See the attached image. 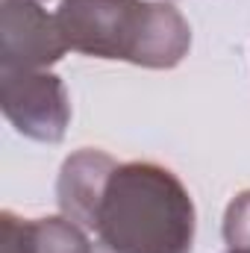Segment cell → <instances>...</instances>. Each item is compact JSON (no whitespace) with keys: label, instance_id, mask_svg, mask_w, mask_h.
I'll return each mask as SVG.
<instances>
[{"label":"cell","instance_id":"obj_3","mask_svg":"<svg viewBox=\"0 0 250 253\" xmlns=\"http://www.w3.org/2000/svg\"><path fill=\"white\" fill-rule=\"evenodd\" d=\"M0 106L6 121L33 141L56 144L71 124L68 88L50 71L0 68Z\"/></svg>","mask_w":250,"mask_h":253},{"label":"cell","instance_id":"obj_7","mask_svg":"<svg viewBox=\"0 0 250 253\" xmlns=\"http://www.w3.org/2000/svg\"><path fill=\"white\" fill-rule=\"evenodd\" d=\"M224 242L230 251L250 253V189L239 191L224 212Z\"/></svg>","mask_w":250,"mask_h":253},{"label":"cell","instance_id":"obj_1","mask_svg":"<svg viewBox=\"0 0 250 253\" xmlns=\"http://www.w3.org/2000/svg\"><path fill=\"white\" fill-rule=\"evenodd\" d=\"M194 230V200L171 168L118 162L91 233L109 253H191Z\"/></svg>","mask_w":250,"mask_h":253},{"label":"cell","instance_id":"obj_5","mask_svg":"<svg viewBox=\"0 0 250 253\" xmlns=\"http://www.w3.org/2000/svg\"><path fill=\"white\" fill-rule=\"evenodd\" d=\"M118 162L94 147H83L71 153L62 162L59 180H56V200L65 218L80 224L83 230H94V215L100 206V197Z\"/></svg>","mask_w":250,"mask_h":253},{"label":"cell","instance_id":"obj_2","mask_svg":"<svg viewBox=\"0 0 250 253\" xmlns=\"http://www.w3.org/2000/svg\"><path fill=\"white\" fill-rule=\"evenodd\" d=\"M68 50L168 71L188 56L191 27L159 0H62L53 12Z\"/></svg>","mask_w":250,"mask_h":253},{"label":"cell","instance_id":"obj_9","mask_svg":"<svg viewBox=\"0 0 250 253\" xmlns=\"http://www.w3.org/2000/svg\"><path fill=\"white\" fill-rule=\"evenodd\" d=\"M227 253H248V251H227Z\"/></svg>","mask_w":250,"mask_h":253},{"label":"cell","instance_id":"obj_4","mask_svg":"<svg viewBox=\"0 0 250 253\" xmlns=\"http://www.w3.org/2000/svg\"><path fill=\"white\" fill-rule=\"evenodd\" d=\"M56 15L39 0H0V68L44 71L65 56Z\"/></svg>","mask_w":250,"mask_h":253},{"label":"cell","instance_id":"obj_10","mask_svg":"<svg viewBox=\"0 0 250 253\" xmlns=\"http://www.w3.org/2000/svg\"><path fill=\"white\" fill-rule=\"evenodd\" d=\"M39 3H44V0H39Z\"/></svg>","mask_w":250,"mask_h":253},{"label":"cell","instance_id":"obj_8","mask_svg":"<svg viewBox=\"0 0 250 253\" xmlns=\"http://www.w3.org/2000/svg\"><path fill=\"white\" fill-rule=\"evenodd\" d=\"M0 253H33V221L15 212L0 215Z\"/></svg>","mask_w":250,"mask_h":253},{"label":"cell","instance_id":"obj_6","mask_svg":"<svg viewBox=\"0 0 250 253\" xmlns=\"http://www.w3.org/2000/svg\"><path fill=\"white\" fill-rule=\"evenodd\" d=\"M33 253H91V242L71 218L47 215L33 218Z\"/></svg>","mask_w":250,"mask_h":253}]
</instances>
